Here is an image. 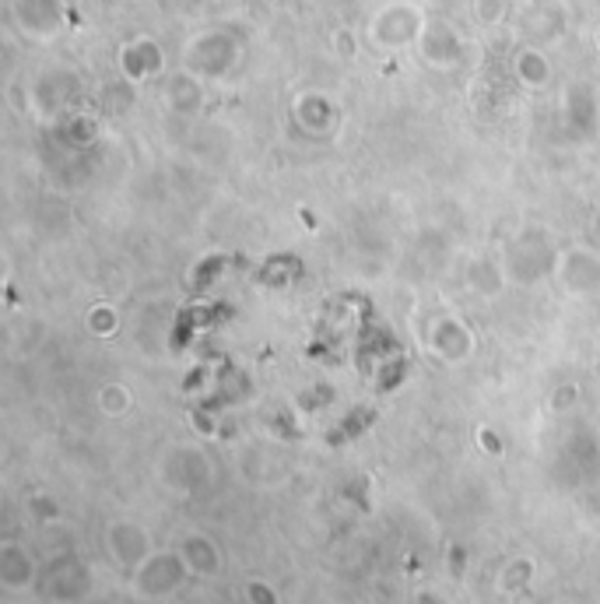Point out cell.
<instances>
[{"label":"cell","instance_id":"6da1fadb","mask_svg":"<svg viewBox=\"0 0 600 604\" xmlns=\"http://www.w3.org/2000/svg\"><path fill=\"white\" fill-rule=\"evenodd\" d=\"M499 0H474V15L481 18V22H495L499 18Z\"/></svg>","mask_w":600,"mask_h":604}]
</instances>
